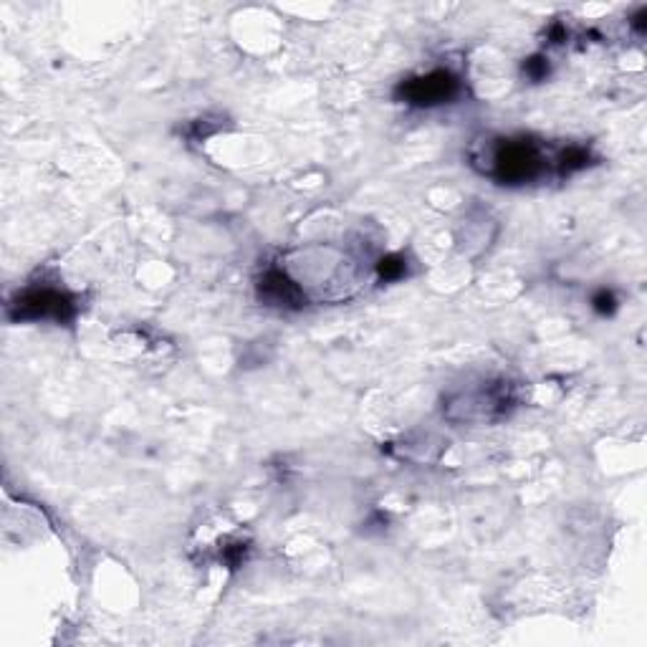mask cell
I'll list each match as a JSON object with an SVG mask.
<instances>
[{"instance_id":"obj_1","label":"cell","mask_w":647,"mask_h":647,"mask_svg":"<svg viewBox=\"0 0 647 647\" xmlns=\"http://www.w3.org/2000/svg\"><path fill=\"white\" fill-rule=\"evenodd\" d=\"M544 157L531 142L506 140L491 157V172L501 182H529L541 175Z\"/></svg>"},{"instance_id":"obj_2","label":"cell","mask_w":647,"mask_h":647,"mask_svg":"<svg viewBox=\"0 0 647 647\" xmlns=\"http://www.w3.org/2000/svg\"><path fill=\"white\" fill-rule=\"evenodd\" d=\"M400 94L405 102L418 104V107H435V104L450 102L458 94V79L450 71H433V74L402 84Z\"/></svg>"},{"instance_id":"obj_3","label":"cell","mask_w":647,"mask_h":647,"mask_svg":"<svg viewBox=\"0 0 647 647\" xmlns=\"http://www.w3.org/2000/svg\"><path fill=\"white\" fill-rule=\"evenodd\" d=\"M21 319H69L74 314V301L69 294L56 289H31L16 304Z\"/></svg>"},{"instance_id":"obj_4","label":"cell","mask_w":647,"mask_h":647,"mask_svg":"<svg viewBox=\"0 0 647 647\" xmlns=\"http://www.w3.org/2000/svg\"><path fill=\"white\" fill-rule=\"evenodd\" d=\"M258 291H261V299H266L271 306H301V301L306 299L304 289L279 268L266 271V276L258 284Z\"/></svg>"},{"instance_id":"obj_5","label":"cell","mask_w":647,"mask_h":647,"mask_svg":"<svg viewBox=\"0 0 647 647\" xmlns=\"http://www.w3.org/2000/svg\"><path fill=\"white\" fill-rule=\"evenodd\" d=\"M380 273H382V279H397V276H402V273H405V261H402L400 256L382 258Z\"/></svg>"},{"instance_id":"obj_6","label":"cell","mask_w":647,"mask_h":647,"mask_svg":"<svg viewBox=\"0 0 647 647\" xmlns=\"http://www.w3.org/2000/svg\"><path fill=\"white\" fill-rule=\"evenodd\" d=\"M526 71H529L531 79H541V76L549 71V66L544 64V59H541V56H536V59H531L529 64H526Z\"/></svg>"},{"instance_id":"obj_7","label":"cell","mask_w":647,"mask_h":647,"mask_svg":"<svg viewBox=\"0 0 647 647\" xmlns=\"http://www.w3.org/2000/svg\"><path fill=\"white\" fill-rule=\"evenodd\" d=\"M594 306H597L602 314H610L612 309H615V299H612V294H607V291H602V294L594 299Z\"/></svg>"}]
</instances>
